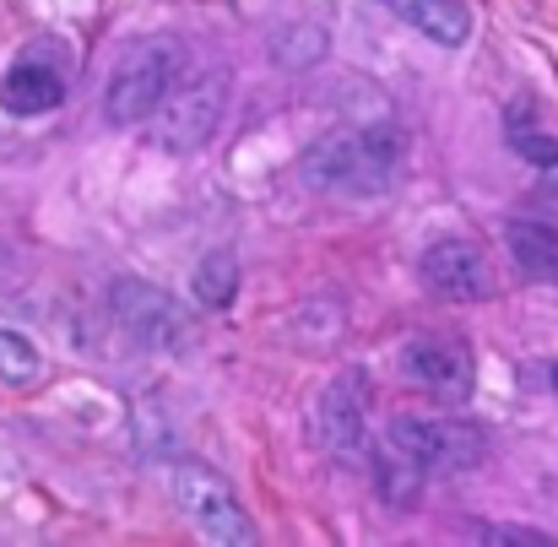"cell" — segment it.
<instances>
[{"mask_svg": "<svg viewBox=\"0 0 558 547\" xmlns=\"http://www.w3.org/2000/svg\"><path fill=\"white\" fill-rule=\"evenodd\" d=\"M407 169V136L396 125L331 131L299 158V180L331 200H379Z\"/></svg>", "mask_w": 558, "mask_h": 547, "instance_id": "obj_1", "label": "cell"}, {"mask_svg": "<svg viewBox=\"0 0 558 547\" xmlns=\"http://www.w3.org/2000/svg\"><path fill=\"white\" fill-rule=\"evenodd\" d=\"M222 114H228V71L222 65H180V76L169 82V93H163V104L153 109V147H163V153H174V158H190V153H201L211 136H217V125H222Z\"/></svg>", "mask_w": 558, "mask_h": 547, "instance_id": "obj_2", "label": "cell"}, {"mask_svg": "<svg viewBox=\"0 0 558 547\" xmlns=\"http://www.w3.org/2000/svg\"><path fill=\"white\" fill-rule=\"evenodd\" d=\"M385 445L428 483V477H450V472H472L488 455V439L477 423L450 417V412H396L385 428Z\"/></svg>", "mask_w": 558, "mask_h": 547, "instance_id": "obj_3", "label": "cell"}, {"mask_svg": "<svg viewBox=\"0 0 558 547\" xmlns=\"http://www.w3.org/2000/svg\"><path fill=\"white\" fill-rule=\"evenodd\" d=\"M180 65H185V54H180L174 38H136V44L114 60V71H109L104 114H109L114 125H147L153 109L163 104L169 82L180 76Z\"/></svg>", "mask_w": 558, "mask_h": 547, "instance_id": "obj_4", "label": "cell"}, {"mask_svg": "<svg viewBox=\"0 0 558 547\" xmlns=\"http://www.w3.org/2000/svg\"><path fill=\"white\" fill-rule=\"evenodd\" d=\"M396 374L423 390L428 401L439 406H466L472 401V385H477V364H472V348L461 337H407L401 353H396Z\"/></svg>", "mask_w": 558, "mask_h": 547, "instance_id": "obj_5", "label": "cell"}, {"mask_svg": "<svg viewBox=\"0 0 558 547\" xmlns=\"http://www.w3.org/2000/svg\"><path fill=\"white\" fill-rule=\"evenodd\" d=\"M174 499H180L190 532H195L201 543H217V547L255 543V526H250V515H244L239 494H233V488H228V483H222L211 466L185 461V466L174 472Z\"/></svg>", "mask_w": 558, "mask_h": 547, "instance_id": "obj_6", "label": "cell"}, {"mask_svg": "<svg viewBox=\"0 0 558 547\" xmlns=\"http://www.w3.org/2000/svg\"><path fill=\"white\" fill-rule=\"evenodd\" d=\"M315 439L331 455H353L369 439V385L359 368L337 374L320 396H315Z\"/></svg>", "mask_w": 558, "mask_h": 547, "instance_id": "obj_7", "label": "cell"}, {"mask_svg": "<svg viewBox=\"0 0 558 547\" xmlns=\"http://www.w3.org/2000/svg\"><path fill=\"white\" fill-rule=\"evenodd\" d=\"M114 315H120V326L142 342V348H180L185 342V315H180V304L163 293V288H153V282H136V277H120L114 282Z\"/></svg>", "mask_w": 558, "mask_h": 547, "instance_id": "obj_8", "label": "cell"}, {"mask_svg": "<svg viewBox=\"0 0 558 547\" xmlns=\"http://www.w3.org/2000/svg\"><path fill=\"white\" fill-rule=\"evenodd\" d=\"M423 282L439 293V299H456V304H472V299H488L494 293V271H488V255L472 244V239H434L417 260Z\"/></svg>", "mask_w": 558, "mask_h": 547, "instance_id": "obj_9", "label": "cell"}, {"mask_svg": "<svg viewBox=\"0 0 558 547\" xmlns=\"http://www.w3.org/2000/svg\"><path fill=\"white\" fill-rule=\"evenodd\" d=\"M65 104V76L38 60V54H22L5 76H0V109L16 114V120H38V114H54Z\"/></svg>", "mask_w": 558, "mask_h": 547, "instance_id": "obj_10", "label": "cell"}, {"mask_svg": "<svg viewBox=\"0 0 558 547\" xmlns=\"http://www.w3.org/2000/svg\"><path fill=\"white\" fill-rule=\"evenodd\" d=\"M385 11H396L412 33H423L439 49H461L472 38V11L461 0H379Z\"/></svg>", "mask_w": 558, "mask_h": 547, "instance_id": "obj_11", "label": "cell"}, {"mask_svg": "<svg viewBox=\"0 0 558 547\" xmlns=\"http://www.w3.org/2000/svg\"><path fill=\"white\" fill-rule=\"evenodd\" d=\"M510 250H515V266L526 277H548L554 282L558 271V233L543 228V222H515L510 228Z\"/></svg>", "mask_w": 558, "mask_h": 547, "instance_id": "obj_12", "label": "cell"}, {"mask_svg": "<svg viewBox=\"0 0 558 547\" xmlns=\"http://www.w3.org/2000/svg\"><path fill=\"white\" fill-rule=\"evenodd\" d=\"M38 379H44V353L33 348V337L0 326V385L27 390V385H38Z\"/></svg>", "mask_w": 558, "mask_h": 547, "instance_id": "obj_13", "label": "cell"}, {"mask_svg": "<svg viewBox=\"0 0 558 547\" xmlns=\"http://www.w3.org/2000/svg\"><path fill=\"white\" fill-rule=\"evenodd\" d=\"M233 293H239V266H233V255H206V260L195 266V299L211 304V309H228Z\"/></svg>", "mask_w": 558, "mask_h": 547, "instance_id": "obj_14", "label": "cell"}, {"mask_svg": "<svg viewBox=\"0 0 558 547\" xmlns=\"http://www.w3.org/2000/svg\"><path fill=\"white\" fill-rule=\"evenodd\" d=\"M532 211H537V222H543V228H554V233H558V158L537 163V184H532Z\"/></svg>", "mask_w": 558, "mask_h": 547, "instance_id": "obj_15", "label": "cell"}, {"mask_svg": "<svg viewBox=\"0 0 558 547\" xmlns=\"http://www.w3.org/2000/svg\"><path fill=\"white\" fill-rule=\"evenodd\" d=\"M483 543H515V547H548L543 532H521V526H483Z\"/></svg>", "mask_w": 558, "mask_h": 547, "instance_id": "obj_16", "label": "cell"}, {"mask_svg": "<svg viewBox=\"0 0 558 547\" xmlns=\"http://www.w3.org/2000/svg\"><path fill=\"white\" fill-rule=\"evenodd\" d=\"M515 147H521L532 163H548V158H558V142H543V136H515Z\"/></svg>", "mask_w": 558, "mask_h": 547, "instance_id": "obj_17", "label": "cell"}, {"mask_svg": "<svg viewBox=\"0 0 558 547\" xmlns=\"http://www.w3.org/2000/svg\"><path fill=\"white\" fill-rule=\"evenodd\" d=\"M537 374H543V379H548V385H543V390H554V396H558V364H543V368H537Z\"/></svg>", "mask_w": 558, "mask_h": 547, "instance_id": "obj_18", "label": "cell"}, {"mask_svg": "<svg viewBox=\"0 0 558 547\" xmlns=\"http://www.w3.org/2000/svg\"><path fill=\"white\" fill-rule=\"evenodd\" d=\"M5 217H11V206H5V195H0V228H5Z\"/></svg>", "mask_w": 558, "mask_h": 547, "instance_id": "obj_19", "label": "cell"}, {"mask_svg": "<svg viewBox=\"0 0 558 547\" xmlns=\"http://www.w3.org/2000/svg\"><path fill=\"white\" fill-rule=\"evenodd\" d=\"M554 282H558V271H554Z\"/></svg>", "mask_w": 558, "mask_h": 547, "instance_id": "obj_20", "label": "cell"}]
</instances>
